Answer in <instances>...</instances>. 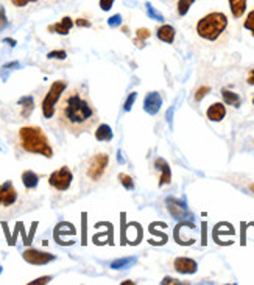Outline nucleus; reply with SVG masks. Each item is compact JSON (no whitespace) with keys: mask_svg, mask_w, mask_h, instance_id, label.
Instances as JSON below:
<instances>
[{"mask_svg":"<svg viewBox=\"0 0 254 285\" xmlns=\"http://www.w3.org/2000/svg\"><path fill=\"white\" fill-rule=\"evenodd\" d=\"M56 119L66 131L80 136L99 123V111L84 87L75 86L61 95L56 106Z\"/></svg>","mask_w":254,"mask_h":285,"instance_id":"1","label":"nucleus"},{"mask_svg":"<svg viewBox=\"0 0 254 285\" xmlns=\"http://www.w3.org/2000/svg\"><path fill=\"white\" fill-rule=\"evenodd\" d=\"M228 16L221 11H214L203 16L195 25L197 36L209 45H221L228 39Z\"/></svg>","mask_w":254,"mask_h":285,"instance_id":"2","label":"nucleus"},{"mask_svg":"<svg viewBox=\"0 0 254 285\" xmlns=\"http://www.w3.org/2000/svg\"><path fill=\"white\" fill-rule=\"evenodd\" d=\"M17 146L28 154H41L50 159L53 156V148L47 134L37 125L22 126L17 131Z\"/></svg>","mask_w":254,"mask_h":285,"instance_id":"3","label":"nucleus"},{"mask_svg":"<svg viewBox=\"0 0 254 285\" xmlns=\"http://www.w3.org/2000/svg\"><path fill=\"white\" fill-rule=\"evenodd\" d=\"M109 173V154L97 153L84 164V176L91 182H102Z\"/></svg>","mask_w":254,"mask_h":285,"instance_id":"4","label":"nucleus"},{"mask_svg":"<svg viewBox=\"0 0 254 285\" xmlns=\"http://www.w3.org/2000/svg\"><path fill=\"white\" fill-rule=\"evenodd\" d=\"M67 87V81L66 80H58V81H53L52 86L48 87L47 94L44 95L42 102H41V111H42V115L44 119H52V117L56 114V106H58V102H60L61 95L64 94Z\"/></svg>","mask_w":254,"mask_h":285,"instance_id":"5","label":"nucleus"},{"mask_svg":"<svg viewBox=\"0 0 254 285\" xmlns=\"http://www.w3.org/2000/svg\"><path fill=\"white\" fill-rule=\"evenodd\" d=\"M73 181V175L69 167H61V169L55 170L50 176H48V185L56 190V192H66L71 189Z\"/></svg>","mask_w":254,"mask_h":285,"instance_id":"6","label":"nucleus"},{"mask_svg":"<svg viewBox=\"0 0 254 285\" xmlns=\"http://www.w3.org/2000/svg\"><path fill=\"white\" fill-rule=\"evenodd\" d=\"M19 203V192L14 187L13 181H5L0 184V211H11Z\"/></svg>","mask_w":254,"mask_h":285,"instance_id":"7","label":"nucleus"},{"mask_svg":"<svg viewBox=\"0 0 254 285\" xmlns=\"http://www.w3.org/2000/svg\"><path fill=\"white\" fill-rule=\"evenodd\" d=\"M22 257L25 262L32 263V265H47L55 260V255L50 252H42L39 249H25Z\"/></svg>","mask_w":254,"mask_h":285,"instance_id":"8","label":"nucleus"},{"mask_svg":"<svg viewBox=\"0 0 254 285\" xmlns=\"http://www.w3.org/2000/svg\"><path fill=\"white\" fill-rule=\"evenodd\" d=\"M162 106V97L159 92H150L144 100V111L150 115L158 114Z\"/></svg>","mask_w":254,"mask_h":285,"instance_id":"9","label":"nucleus"},{"mask_svg":"<svg viewBox=\"0 0 254 285\" xmlns=\"http://www.w3.org/2000/svg\"><path fill=\"white\" fill-rule=\"evenodd\" d=\"M154 170L159 172V187L170 184V181H172L170 167H169V164L165 162L162 158H158V159L154 161Z\"/></svg>","mask_w":254,"mask_h":285,"instance_id":"10","label":"nucleus"},{"mask_svg":"<svg viewBox=\"0 0 254 285\" xmlns=\"http://www.w3.org/2000/svg\"><path fill=\"white\" fill-rule=\"evenodd\" d=\"M173 268L177 270L178 273H182V274H193L197 271L198 265L195 260L192 259H187V257H177L173 260Z\"/></svg>","mask_w":254,"mask_h":285,"instance_id":"11","label":"nucleus"},{"mask_svg":"<svg viewBox=\"0 0 254 285\" xmlns=\"http://www.w3.org/2000/svg\"><path fill=\"white\" fill-rule=\"evenodd\" d=\"M72 27H73L72 17H71V16H64V17L61 19V22H56V24L48 25L47 30L50 32V33H58V35H61V36H66V35L71 33Z\"/></svg>","mask_w":254,"mask_h":285,"instance_id":"12","label":"nucleus"},{"mask_svg":"<svg viewBox=\"0 0 254 285\" xmlns=\"http://www.w3.org/2000/svg\"><path fill=\"white\" fill-rule=\"evenodd\" d=\"M206 115L211 122H221L226 117V106L223 103H214L208 107Z\"/></svg>","mask_w":254,"mask_h":285,"instance_id":"13","label":"nucleus"},{"mask_svg":"<svg viewBox=\"0 0 254 285\" xmlns=\"http://www.w3.org/2000/svg\"><path fill=\"white\" fill-rule=\"evenodd\" d=\"M175 35H177V32H175V28L172 25H162L156 30V36H158L159 41L167 44H172L175 41Z\"/></svg>","mask_w":254,"mask_h":285,"instance_id":"14","label":"nucleus"},{"mask_svg":"<svg viewBox=\"0 0 254 285\" xmlns=\"http://www.w3.org/2000/svg\"><path fill=\"white\" fill-rule=\"evenodd\" d=\"M229 2V9H231V14L234 19H240L243 17L247 11V5L248 2L247 0H228Z\"/></svg>","mask_w":254,"mask_h":285,"instance_id":"15","label":"nucleus"},{"mask_svg":"<svg viewBox=\"0 0 254 285\" xmlns=\"http://www.w3.org/2000/svg\"><path fill=\"white\" fill-rule=\"evenodd\" d=\"M22 184L27 190H35L39 184V176L32 170H25L22 173Z\"/></svg>","mask_w":254,"mask_h":285,"instance_id":"16","label":"nucleus"},{"mask_svg":"<svg viewBox=\"0 0 254 285\" xmlns=\"http://www.w3.org/2000/svg\"><path fill=\"white\" fill-rule=\"evenodd\" d=\"M95 137H97V141H100V142H109V141L112 139V130H111V126H108V125H100V126L95 130Z\"/></svg>","mask_w":254,"mask_h":285,"instance_id":"17","label":"nucleus"},{"mask_svg":"<svg viewBox=\"0 0 254 285\" xmlns=\"http://www.w3.org/2000/svg\"><path fill=\"white\" fill-rule=\"evenodd\" d=\"M221 97H223L224 103L229 105V106H234V107H239L240 103H242L239 94L232 92V91H228V89H223V91H221Z\"/></svg>","mask_w":254,"mask_h":285,"instance_id":"18","label":"nucleus"},{"mask_svg":"<svg viewBox=\"0 0 254 285\" xmlns=\"http://www.w3.org/2000/svg\"><path fill=\"white\" fill-rule=\"evenodd\" d=\"M17 103L22 106V112H21V115L24 117V119H27V117H30V114L33 112V107H35L33 97H22Z\"/></svg>","mask_w":254,"mask_h":285,"instance_id":"19","label":"nucleus"},{"mask_svg":"<svg viewBox=\"0 0 254 285\" xmlns=\"http://www.w3.org/2000/svg\"><path fill=\"white\" fill-rule=\"evenodd\" d=\"M169 211L172 212V215H175V217H182V215L185 214V208L184 204L175 201V200H169Z\"/></svg>","mask_w":254,"mask_h":285,"instance_id":"20","label":"nucleus"},{"mask_svg":"<svg viewBox=\"0 0 254 285\" xmlns=\"http://www.w3.org/2000/svg\"><path fill=\"white\" fill-rule=\"evenodd\" d=\"M195 3V0H178V3H177V13L178 16H185L189 13V9L190 6Z\"/></svg>","mask_w":254,"mask_h":285,"instance_id":"21","label":"nucleus"},{"mask_svg":"<svg viewBox=\"0 0 254 285\" xmlns=\"http://www.w3.org/2000/svg\"><path fill=\"white\" fill-rule=\"evenodd\" d=\"M134 263L133 257H126V259H117L111 263V268L112 270H123V268H128L130 265Z\"/></svg>","mask_w":254,"mask_h":285,"instance_id":"22","label":"nucleus"},{"mask_svg":"<svg viewBox=\"0 0 254 285\" xmlns=\"http://www.w3.org/2000/svg\"><path fill=\"white\" fill-rule=\"evenodd\" d=\"M119 181H120V184L123 185L126 190H133V189H134V181H133V178H131L130 175L120 173V175H119Z\"/></svg>","mask_w":254,"mask_h":285,"instance_id":"23","label":"nucleus"},{"mask_svg":"<svg viewBox=\"0 0 254 285\" xmlns=\"http://www.w3.org/2000/svg\"><path fill=\"white\" fill-rule=\"evenodd\" d=\"M243 27H245L254 37V9H251V11L247 14L245 21H243Z\"/></svg>","mask_w":254,"mask_h":285,"instance_id":"24","label":"nucleus"},{"mask_svg":"<svg viewBox=\"0 0 254 285\" xmlns=\"http://www.w3.org/2000/svg\"><path fill=\"white\" fill-rule=\"evenodd\" d=\"M145 6H146V14H148L150 19H153V21H164V16L159 11H156L151 3H146Z\"/></svg>","mask_w":254,"mask_h":285,"instance_id":"25","label":"nucleus"},{"mask_svg":"<svg viewBox=\"0 0 254 285\" xmlns=\"http://www.w3.org/2000/svg\"><path fill=\"white\" fill-rule=\"evenodd\" d=\"M67 53L64 50H53V52H48L47 58L48 60H66Z\"/></svg>","mask_w":254,"mask_h":285,"instance_id":"26","label":"nucleus"},{"mask_svg":"<svg viewBox=\"0 0 254 285\" xmlns=\"http://www.w3.org/2000/svg\"><path fill=\"white\" fill-rule=\"evenodd\" d=\"M9 2H11V5H13L14 8H25V6H28L30 3L39 2V0H9Z\"/></svg>","mask_w":254,"mask_h":285,"instance_id":"27","label":"nucleus"},{"mask_svg":"<svg viewBox=\"0 0 254 285\" xmlns=\"http://www.w3.org/2000/svg\"><path fill=\"white\" fill-rule=\"evenodd\" d=\"M6 27H8V17H6L5 6H0V32H3Z\"/></svg>","mask_w":254,"mask_h":285,"instance_id":"28","label":"nucleus"},{"mask_svg":"<svg viewBox=\"0 0 254 285\" xmlns=\"http://www.w3.org/2000/svg\"><path fill=\"white\" fill-rule=\"evenodd\" d=\"M108 25L111 28H115V27H120L122 25V16L120 14H114L108 19Z\"/></svg>","mask_w":254,"mask_h":285,"instance_id":"29","label":"nucleus"},{"mask_svg":"<svg viewBox=\"0 0 254 285\" xmlns=\"http://www.w3.org/2000/svg\"><path fill=\"white\" fill-rule=\"evenodd\" d=\"M136 98H138V94H136V92H131V94L128 95V98H126V102H125V106H123L125 111H130V109H131V106L134 105Z\"/></svg>","mask_w":254,"mask_h":285,"instance_id":"30","label":"nucleus"},{"mask_svg":"<svg viewBox=\"0 0 254 285\" xmlns=\"http://www.w3.org/2000/svg\"><path fill=\"white\" fill-rule=\"evenodd\" d=\"M209 91H211V87H209V86H201L200 89H198L197 92H195V100H197V102L203 100V97L206 95Z\"/></svg>","mask_w":254,"mask_h":285,"instance_id":"31","label":"nucleus"},{"mask_svg":"<svg viewBox=\"0 0 254 285\" xmlns=\"http://www.w3.org/2000/svg\"><path fill=\"white\" fill-rule=\"evenodd\" d=\"M136 36H138V41H141V39H146L151 36V32L148 30V28H139L138 32H136Z\"/></svg>","mask_w":254,"mask_h":285,"instance_id":"32","label":"nucleus"},{"mask_svg":"<svg viewBox=\"0 0 254 285\" xmlns=\"http://www.w3.org/2000/svg\"><path fill=\"white\" fill-rule=\"evenodd\" d=\"M114 2L115 0H100V8L103 9V11H109V9L112 8V5H114Z\"/></svg>","mask_w":254,"mask_h":285,"instance_id":"33","label":"nucleus"},{"mask_svg":"<svg viewBox=\"0 0 254 285\" xmlns=\"http://www.w3.org/2000/svg\"><path fill=\"white\" fill-rule=\"evenodd\" d=\"M75 24H76V27H86V28H89V27H91V22L87 21V19H84V17L76 19Z\"/></svg>","mask_w":254,"mask_h":285,"instance_id":"34","label":"nucleus"},{"mask_svg":"<svg viewBox=\"0 0 254 285\" xmlns=\"http://www.w3.org/2000/svg\"><path fill=\"white\" fill-rule=\"evenodd\" d=\"M50 281H52L50 276H42V278H39V279H36V281H32L30 285H35V284H48Z\"/></svg>","mask_w":254,"mask_h":285,"instance_id":"35","label":"nucleus"},{"mask_svg":"<svg viewBox=\"0 0 254 285\" xmlns=\"http://www.w3.org/2000/svg\"><path fill=\"white\" fill-rule=\"evenodd\" d=\"M247 83L254 86V69H250L248 73H247Z\"/></svg>","mask_w":254,"mask_h":285,"instance_id":"36","label":"nucleus"},{"mask_svg":"<svg viewBox=\"0 0 254 285\" xmlns=\"http://www.w3.org/2000/svg\"><path fill=\"white\" fill-rule=\"evenodd\" d=\"M11 67H19V63H9V64H5L2 69H3V71H11Z\"/></svg>","mask_w":254,"mask_h":285,"instance_id":"37","label":"nucleus"},{"mask_svg":"<svg viewBox=\"0 0 254 285\" xmlns=\"http://www.w3.org/2000/svg\"><path fill=\"white\" fill-rule=\"evenodd\" d=\"M5 42H8V44L11 45V47H14V45H16V41H14V39H9V37H6V39H5Z\"/></svg>","mask_w":254,"mask_h":285,"instance_id":"38","label":"nucleus"},{"mask_svg":"<svg viewBox=\"0 0 254 285\" xmlns=\"http://www.w3.org/2000/svg\"><path fill=\"white\" fill-rule=\"evenodd\" d=\"M251 190H253V192H254V185H251Z\"/></svg>","mask_w":254,"mask_h":285,"instance_id":"39","label":"nucleus"},{"mask_svg":"<svg viewBox=\"0 0 254 285\" xmlns=\"http://www.w3.org/2000/svg\"><path fill=\"white\" fill-rule=\"evenodd\" d=\"M0 273H2V267H0Z\"/></svg>","mask_w":254,"mask_h":285,"instance_id":"40","label":"nucleus"},{"mask_svg":"<svg viewBox=\"0 0 254 285\" xmlns=\"http://www.w3.org/2000/svg\"><path fill=\"white\" fill-rule=\"evenodd\" d=\"M253 105H254V97H253Z\"/></svg>","mask_w":254,"mask_h":285,"instance_id":"41","label":"nucleus"}]
</instances>
